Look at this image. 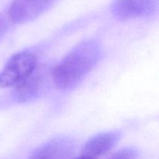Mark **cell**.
Listing matches in <instances>:
<instances>
[{"label": "cell", "instance_id": "obj_3", "mask_svg": "<svg viewBox=\"0 0 159 159\" xmlns=\"http://www.w3.org/2000/svg\"><path fill=\"white\" fill-rule=\"evenodd\" d=\"M158 8V0H113L111 12L121 20L144 18L154 15Z\"/></svg>", "mask_w": 159, "mask_h": 159}, {"label": "cell", "instance_id": "obj_4", "mask_svg": "<svg viewBox=\"0 0 159 159\" xmlns=\"http://www.w3.org/2000/svg\"><path fill=\"white\" fill-rule=\"evenodd\" d=\"M56 0H13L7 17L15 23H23L37 18L48 10Z\"/></svg>", "mask_w": 159, "mask_h": 159}, {"label": "cell", "instance_id": "obj_7", "mask_svg": "<svg viewBox=\"0 0 159 159\" xmlns=\"http://www.w3.org/2000/svg\"><path fill=\"white\" fill-rule=\"evenodd\" d=\"M45 74L43 70L37 68L29 78L15 87V99L20 102H28L37 98L44 86Z\"/></svg>", "mask_w": 159, "mask_h": 159}, {"label": "cell", "instance_id": "obj_2", "mask_svg": "<svg viewBox=\"0 0 159 159\" xmlns=\"http://www.w3.org/2000/svg\"><path fill=\"white\" fill-rule=\"evenodd\" d=\"M37 68V58L34 53L24 51L10 57L0 73V86L16 87L29 78Z\"/></svg>", "mask_w": 159, "mask_h": 159}, {"label": "cell", "instance_id": "obj_6", "mask_svg": "<svg viewBox=\"0 0 159 159\" xmlns=\"http://www.w3.org/2000/svg\"><path fill=\"white\" fill-rule=\"evenodd\" d=\"M121 134L119 131L100 133L90 138L82 148V156L97 159L108 153L119 141Z\"/></svg>", "mask_w": 159, "mask_h": 159}, {"label": "cell", "instance_id": "obj_9", "mask_svg": "<svg viewBox=\"0 0 159 159\" xmlns=\"http://www.w3.org/2000/svg\"><path fill=\"white\" fill-rule=\"evenodd\" d=\"M9 20L7 15L6 16L0 15V37L3 35L5 31L7 29V21Z\"/></svg>", "mask_w": 159, "mask_h": 159}, {"label": "cell", "instance_id": "obj_1", "mask_svg": "<svg viewBox=\"0 0 159 159\" xmlns=\"http://www.w3.org/2000/svg\"><path fill=\"white\" fill-rule=\"evenodd\" d=\"M101 54L102 51L97 42L88 40L79 43L53 69V82L59 89L74 88L96 67Z\"/></svg>", "mask_w": 159, "mask_h": 159}, {"label": "cell", "instance_id": "obj_5", "mask_svg": "<svg viewBox=\"0 0 159 159\" xmlns=\"http://www.w3.org/2000/svg\"><path fill=\"white\" fill-rule=\"evenodd\" d=\"M74 150L72 140L66 137H59L43 144L29 159H70Z\"/></svg>", "mask_w": 159, "mask_h": 159}, {"label": "cell", "instance_id": "obj_10", "mask_svg": "<svg viewBox=\"0 0 159 159\" xmlns=\"http://www.w3.org/2000/svg\"><path fill=\"white\" fill-rule=\"evenodd\" d=\"M76 159H93V158H89V157H85V156H82V155H81V157H79V158H78Z\"/></svg>", "mask_w": 159, "mask_h": 159}, {"label": "cell", "instance_id": "obj_8", "mask_svg": "<svg viewBox=\"0 0 159 159\" xmlns=\"http://www.w3.org/2000/svg\"><path fill=\"white\" fill-rule=\"evenodd\" d=\"M108 159H139V152L134 148H124L113 154Z\"/></svg>", "mask_w": 159, "mask_h": 159}]
</instances>
